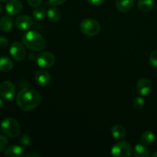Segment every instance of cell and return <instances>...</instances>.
I'll use <instances>...</instances> for the list:
<instances>
[{
  "instance_id": "cell-1",
  "label": "cell",
  "mask_w": 157,
  "mask_h": 157,
  "mask_svg": "<svg viewBox=\"0 0 157 157\" xmlns=\"http://www.w3.org/2000/svg\"><path fill=\"white\" fill-rule=\"evenodd\" d=\"M41 101V95L30 88H23L16 96L17 105L25 111H30L38 107Z\"/></svg>"
},
{
  "instance_id": "cell-2",
  "label": "cell",
  "mask_w": 157,
  "mask_h": 157,
  "mask_svg": "<svg viewBox=\"0 0 157 157\" xmlns=\"http://www.w3.org/2000/svg\"><path fill=\"white\" fill-rule=\"evenodd\" d=\"M25 46L33 52H41L46 46L44 37L37 31H29L22 36Z\"/></svg>"
},
{
  "instance_id": "cell-3",
  "label": "cell",
  "mask_w": 157,
  "mask_h": 157,
  "mask_svg": "<svg viewBox=\"0 0 157 157\" xmlns=\"http://www.w3.org/2000/svg\"><path fill=\"white\" fill-rule=\"evenodd\" d=\"M0 127L2 133L9 137H17L21 132L19 124L17 120L12 117H8L3 120Z\"/></svg>"
},
{
  "instance_id": "cell-4",
  "label": "cell",
  "mask_w": 157,
  "mask_h": 157,
  "mask_svg": "<svg viewBox=\"0 0 157 157\" xmlns=\"http://www.w3.org/2000/svg\"><path fill=\"white\" fill-rule=\"evenodd\" d=\"M80 29L84 35L93 37L98 35L101 31V25L94 18H86L81 21Z\"/></svg>"
},
{
  "instance_id": "cell-5",
  "label": "cell",
  "mask_w": 157,
  "mask_h": 157,
  "mask_svg": "<svg viewBox=\"0 0 157 157\" xmlns=\"http://www.w3.org/2000/svg\"><path fill=\"white\" fill-rule=\"evenodd\" d=\"M133 153L131 146L125 141H121L114 144L111 149V154L115 157H129Z\"/></svg>"
},
{
  "instance_id": "cell-6",
  "label": "cell",
  "mask_w": 157,
  "mask_h": 157,
  "mask_svg": "<svg viewBox=\"0 0 157 157\" xmlns=\"http://www.w3.org/2000/svg\"><path fill=\"white\" fill-rule=\"evenodd\" d=\"M37 64L41 68H49L52 67L55 62V57L52 52H44L39 53L35 58Z\"/></svg>"
},
{
  "instance_id": "cell-7",
  "label": "cell",
  "mask_w": 157,
  "mask_h": 157,
  "mask_svg": "<svg viewBox=\"0 0 157 157\" xmlns=\"http://www.w3.org/2000/svg\"><path fill=\"white\" fill-rule=\"evenodd\" d=\"M9 53L11 57L13 58L15 61H21L25 57V49L24 46L18 41L12 43L9 48Z\"/></svg>"
},
{
  "instance_id": "cell-8",
  "label": "cell",
  "mask_w": 157,
  "mask_h": 157,
  "mask_svg": "<svg viewBox=\"0 0 157 157\" xmlns=\"http://www.w3.org/2000/svg\"><path fill=\"white\" fill-rule=\"evenodd\" d=\"M0 95L3 99L10 101L15 96V87L10 81H4L0 84Z\"/></svg>"
},
{
  "instance_id": "cell-9",
  "label": "cell",
  "mask_w": 157,
  "mask_h": 157,
  "mask_svg": "<svg viewBox=\"0 0 157 157\" xmlns=\"http://www.w3.org/2000/svg\"><path fill=\"white\" fill-rule=\"evenodd\" d=\"M15 26L18 29L21 31L29 30L33 25V19L30 16L26 15H22L18 16L15 21Z\"/></svg>"
},
{
  "instance_id": "cell-10",
  "label": "cell",
  "mask_w": 157,
  "mask_h": 157,
  "mask_svg": "<svg viewBox=\"0 0 157 157\" xmlns=\"http://www.w3.org/2000/svg\"><path fill=\"white\" fill-rule=\"evenodd\" d=\"M152 89V83L147 78H140L136 84V91L141 96H147Z\"/></svg>"
},
{
  "instance_id": "cell-11",
  "label": "cell",
  "mask_w": 157,
  "mask_h": 157,
  "mask_svg": "<svg viewBox=\"0 0 157 157\" xmlns=\"http://www.w3.org/2000/svg\"><path fill=\"white\" fill-rule=\"evenodd\" d=\"M22 3L20 0H9L6 5V11L10 16L17 15L22 10Z\"/></svg>"
},
{
  "instance_id": "cell-12",
  "label": "cell",
  "mask_w": 157,
  "mask_h": 157,
  "mask_svg": "<svg viewBox=\"0 0 157 157\" xmlns=\"http://www.w3.org/2000/svg\"><path fill=\"white\" fill-rule=\"evenodd\" d=\"M35 79L38 85L41 86V87H46L50 84V74L44 70H40L35 74Z\"/></svg>"
},
{
  "instance_id": "cell-13",
  "label": "cell",
  "mask_w": 157,
  "mask_h": 157,
  "mask_svg": "<svg viewBox=\"0 0 157 157\" xmlns=\"http://www.w3.org/2000/svg\"><path fill=\"white\" fill-rule=\"evenodd\" d=\"M134 4V0H116L115 6L118 11L127 12L132 9Z\"/></svg>"
},
{
  "instance_id": "cell-14",
  "label": "cell",
  "mask_w": 157,
  "mask_h": 157,
  "mask_svg": "<svg viewBox=\"0 0 157 157\" xmlns=\"http://www.w3.org/2000/svg\"><path fill=\"white\" fill-rule=\"evenodd\" d=\"M5 156L17 157L23 155V149L21 146L12 145L8 147L4 153Z\"/></svg>"
},
{
  "instance_id": "cell-15",
  "label": "cell",
  "mask_w": 157,
  "mask_h": 157,
  "mask_svg": "<svg viewBox=\"0 0 157 157\" xmlns=\"http://www.w3.org/2000/svg\"><path fill=\"white\" fill-rule=\"evenodd\" d=\"M155 140V134L153 132L150 131V130H147V131L144 132L141 134L140 137V144H144L145 146H150L154 142Z\"/></svg>"
},
{
  "instance_id": "cell-16",
  "label": "cell",
  "mask_w": 157,
  "mask_h": 157,
  "mask_svg": "<svg viewBox=\"0 0 157 157\" xmlns=\"http://www.w3.org/2000/svg\"><path fill=\"white\" fill-rule=\"evenodd\" d=\"M13 27V21L9 16H2L0 18V30L8 32L12 30Z\"/></svg>"
},
{
  "instance_id": "cell-17",
  "label": "cell",
  "mask_w": 157,
  "mask_h": 157,
  "mask_svg": "<svg viewBox=\"0 0 157 157\" xmlns=\"http://www.w3.org/2000/svg\"><path fill=\"white\" fill-rule=\"evenodd\" d=\"M111 134L117 140H122L126 136V130L121 125H114L111 127Z\"/></svg>"
},
{
  "instance_id": "cell-18",
  "label": "cell",
  "mask_w": 157,
  "mask_h": 157,
  "mask_svg": "<svg viewBox=\"0 0 157 157\" xmlns=\"http://www.w3.org/2000/svg\"><path fill=\"white\" fill-rule=\"evenodd\" d=\"M13 67V61L6 56L0 57V71L8 72Z\"/></svg>"
},
{
  "instance_id": "cell-19",
  "label": "cell",
  "mask_w": 157,
  "mask_h": 157,
  "mask_svg": "<svg viewBox=\"0 0 157 157\" xmlns=\"http://www.w3.org/2000/svg\"><path fill=\"white\" fill-rule=\"evenodd\" d=\"M154 0H139L138 8L143 12H150L155 7Z\"/></svg>"
},
{
  "instance_id": "cell-20",
  "label": "cell",
  "mask_w": 157,
  "mask_h": 157,
  "mask_svg": "<svg viewBox=\"0 0 157 157\" xmlns=\"http://www.w3.org/2000/svg\"><path fill=\"white\" fill-rule=\"evenodd\" d=\"M133 155L136 157H148L150 156L147 146L142 144H136L135 146L134 150H133Z\"/></svg>"
},
{
  "instance_id": "cell-21",
  "label": "cell",
  "mask_w": 157,
  "mask_h": 157,
  "mask_svg": "<svg viewBox=\"0 0 157 157\" xmlns=\"http://www.w3.org/2000/svg\"><path fill=\"white\" fill-rule=\"evenodd\" d=\"M47 17L50 21H53V22H57V21H58L61 19V12L58 8H50L47 11Z\"/></svg>"
},
{
  "instance_id": "cell-22",
  "label": "cell",
  "mask_w": 157,
  "mask_h": 157,
  "mask_svg": "<svg viewBox=\"0 0 157 157\" xmlns=\"http://www.w3.org/2000/svg\"><path fill=\"white\" fill-rule=\"evenodd\" d=\"M47 15L45 9L42 7H38L32 12V15H33L34 18L38 21H41V20L44 19L45 15Z\"/></svg>"
},
{
  "instance_id": "cell-23",
  "label": "cell",
  "mask_w": 157,
  "mask_h": 157,
  "mask_svg": "<svg viewBox=\"0 0 157 157\" xmlns=\"http://www.w3.org/2000/svg\"><path fill=\"white\" fill-rule=\"evenodd\" d=\"M145 104V101L142 97H136L133 101V106L136 109H142Z\"/></svg>"
},
{
  "instance_id": "cell-24",
  "label": "cell",
  "mask_w": 157,
  "mask_h": 157,
  "mask_svg": "<svg viewBox=\"0 0 157 157\" xmlns=\"http://www.w3.org/2000/svg\"><path fill=\"white\" fill-rule=\"evenodd\" d=\"M19 144L23 147H28L31 144V138L26 134L22 135L19 139Z\"/></svg>"
},
{
  "instance_id": "cell-25",
  "label": "cell",
  "mask_w": 157,
  "mask_h": 157,
  "mask_svg": "<svg viewBox=\"0 0 157 157\" xmlns=\"http://www.w3.org/2000/svg\"><path fill=\"white\" fill-rule=\"evenodd\" d=\"M150 62L153 67L157 68V51H153L150 56Z\"/></svg>"
},
{
  "instance_id": "cell-26",
  "label": "cell",
  "mask_w": 157,
  "mask_h": 157,
  "mask_svg": "<svg viewBox=\"0 0 157 157\" xmlns=\"http://www.w3.org/2000/svg\"><path fill=\"white\" fill-rule=\"evenodd\" d=\"M8 145V139L6 136L0 134V152L4 150Z\"/></svg>"
},
{
  "instance_id": "cell-27",
  "label": "cell",
  "mask_w": 157,
  "mask_h": 157,
  "mask_svg": "<svg viewBox=\"0 0 157 157\" xmlns=\"http://www.w3.org/2000/svg\"><path fill=\"white\" fill-rule=\"evenodd\" d=\"M27 1L29 6L34 8L39 7L41 5V3H42V0H27Z\"/></svg>"
},
{
  "instance_id": "cell-28",
  "label": "cell",
  "mask_w": 157,
  "mask_h": 157,
  "mask_svg": "<svg viewBox=\"0 0 157 157\" xmlns=\"http://www.w3.org/2000/svg\"><path fill=\"white\" fill-rule=\"evenodd\" d=\"M8 44H9V41L7 38L4 36H0V48H4L7 47Z\"/></svg>"
},
{
  "instance_id": "cell-29",
  "label": "cell",
  "mask_w": 157,
  "mask_h": 157,
  "mask_svg": "<svg viewBox=\"0 0 157 157\" xmlns=\"http://www.w3.org/2000/svg\"><path fill=\"white\" fill-rule=\"evenodd\" d=\"M87 2L94 6H98L102 5L105 2V0H87Z\"/></svg>"
},
{
  "instance_id": "cell-30",
  "label": "cell",
  "mask_w": 157,
  "mask_h": 157,
  "mask_svg": "<svg viewBox=\"0 0 157 157\" xmlns=\"http://www.w3.org/2000/svg\"><path fill=\"white\" fill-rule=\"evenodd\" d=\"M66 0H48V3L51 6H60L63 4Z\"/></svg>"
},
{
  "instance_id": "cell-31",
  "label": "cell",
  "mask_w": 157,
  "mask_h": 157,
  "mask_svg": "<svg viewBox=\"0 0 157 157\" xmlns=\"http://www.w3.org/2000/svg\"><path fill=\"white\" fill-rule=\"evenodd\" d=\"M26 156H40L39 154H37V153H32V154H28L26 155Z\"/></svg>"
},
{
  "instance_id": "cell-32",
  "label": "cell",
  "mask_w": 157,
  "mask_h": 157,
  "mask_svg": "<svg viewBox=\"0 0 157 157\" xmlns=\"http://www.w3.org/2000/svg\"><path fill=\"white\" fill-rule=\"evenodd\" d=\"M2 13H3V6L0 4V16L2 15Z\"/></svg>"
},
{
  "instance_id": "cell-33",
  "label": "cell",
  "mask_w": 157,
  "mask_h": 157,
  "mask_svg": "<svg viewBox=\"0 0 157 157\" xmlns=\"http://www.w3.org/2000/svg\"><path fill=\"white\" fill-rule=\"evenodd\" d=\"M3 105H4V102H3L2 100L0 99V109L3 107Z\"/></svg>"
},
{
  "instance_id": "cell-34",
  "label": "cell",
  "mask_w": 157,
  "mask_h": 157,
  "mask_svg": "<svg viewBox=\"0 0 157 157\" xmlns=\"http://www.w3.org/2000/svg\"><path fill=\"white\" fill-rule=\"evenodd\" d=\"M152 157H157V151H156L155 153H153V154H152Z\"/></svg>"
},
{
  "instance_id": "cell-35",
  "label": "cell",
  "mask_w": 157,
  "mask_h": 157,
  "mask_svg": "<svg viewBox=\"0 0 157 157\" xmlns=\"http://www.w3.org/2000/svg\"><path fill=\"white\" fill-rule=\"evenodd\" d=\"M6 1H8V0H0V2H6Z\"/></svg>"
}]
</instances>
